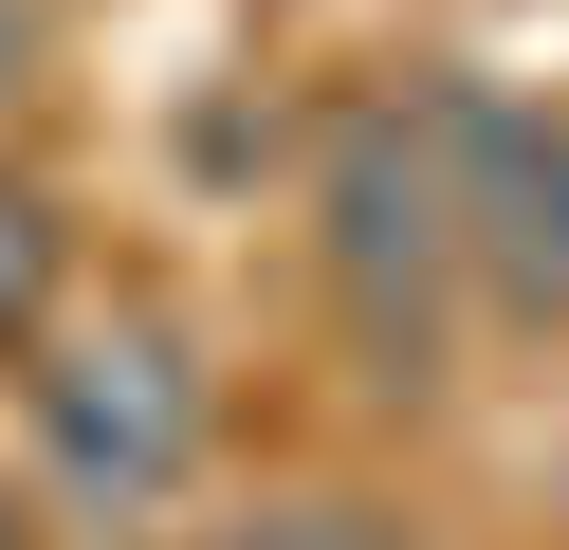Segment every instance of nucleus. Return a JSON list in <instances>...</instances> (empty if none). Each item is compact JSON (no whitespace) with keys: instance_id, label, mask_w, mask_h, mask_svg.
<instances>
[{"instance_id":"obj_1","label":"nucleus","mask_w":569,"mask_h":550,"mask_svg":"<svg viewBox=\"0 0 569 550\" xmlns=\"http://www.w3.org/2000/svg\"><path fill=\"white\" fill-rule=\"evenodd\" d=\"M312 257H331V312L368 330V367L422 386V367H441V312H459V220H441L422 92L331 110V147H312Z\"/></svg>"},{"instance_id":"obj_2","label":"nucleus","mask_w":569,"mask_h":550,"mask_svg":"<svg viewBox=\"0 0 569 550\" xmlns=\"http://www.w3.org/2000/svg\"><path fill=\"white\" fill-rule=\"evenodd\" d=\"M19 386H38V477H56L74 513H166V496L202 477V367H184L166 312L38 330Z\"/></svg>"},{"instance_id":"obj_3","label":"nucleus","mask_w":569,"mask_h":550,"mask_svg":"<svg viewBox=\"0 0 569 550\" xmlns=\"http://www.w3.org/2000/svg\"><path fill=\"white\" fill-rule=\"evenodd\" d=\"M422 147H441L459 293H496L515 330H569V110L441 73V92H422Z\"/></svg>"},{"instance_id":"obj_4","label":"nucleus","mask_w":569,"mask_h":550,"mask_svg":"<svg viewBox=\"0 0 569 550\" xmlns=\"http://www.w3.org/2000/svg\"><path fill=\"white\" fill-rule=\"evenodd\" d=\"M56 276H74V220H56L38 183H0V367L56 330Z\"/></svg>"},{"instance_id":"obj_5","label":"nucleus","mask_w":569,"mask_h":550,"mask_svg":"<svg viewBox=\"0 0 569 550\" xmlns=\"http://www.w3.org/2000/svg\"><path fill=\"white\" fill-rule=\"evenodd\" d=\"M202 550H405L368 496H258V513H221Z\"/></svg>"},{"instance_id":"obj_6","label":"nucleus","mask_w":569,"mask_h":550,"mask_svg":"<svg viewBox=\"0 0 569 550\" xmlns=\"http://www.w3.org/2000/svg\"><path fill=\"white\" fill-rule=\"evenodd\" d=\"M38 92V0H0V110Z\"/></svg>"},{"instance_id":"obj_7","label":"nucleus","mask_w":569,"mask_h":550,"mask_svg":"<svg viewBox=\"0 0 569 550\" xmlns=\"http://www.w3.org/2000/svg\"><path fill=\"white\" fill-rule=\"evenodd\" d=\"M0 550H38V513H19V496H0Z\"/></svg>"}]
</instances>
